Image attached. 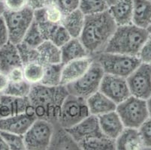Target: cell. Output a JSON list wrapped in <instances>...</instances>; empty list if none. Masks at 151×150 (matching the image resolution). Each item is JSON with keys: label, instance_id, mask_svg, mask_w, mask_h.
<instances>
[{"label": "cell", "instance_id": "ffe728a7", "mask_svg": "<svg viewBox=\"0 0 151 150\" xmlns=\"http://www.w3.org/2000/svg\"><path fill=\"white\" fill-rule=\"evenodd\" d=\"M132 23L145 29L149 27L151 23V0H132Z\"/></svg>", "mask_w": 151, "mask_h": 150}, {"label": "cell", "instance_id": "83f0119b", "mask_svg": "<svg viewBox=\"0 0 151 150\" xmlns=\"http://www.w3.org/2000/svg\"><path fill=\"white\" fill-rule=\"evenodd\" d=\"M63 64H45V75L42 79V83L46 86H60L61 81V71Z\"/></svg>", "mask_w": 151, "mask_h": 150}, {"label": "cell", "instance_id": "484cf974", "mask_svg": "<svg viewBox=\"0 0 151 150\" xmlns=\"http://www.w3.org/2000/svg\"><path fill=\"white\" fill-rule=\"evenodd\" d=\"M24 79L33 85L40 83L45 75V65L37 61L29 62L23 65Z\"/></svg>", "mask_w": 151, "mask_h": 150}, {"label": "cell", "instance_id": "74e56055", "mask_svg": "<svg viewBox=\"0 0 151 150\" xmlns=\"http://www.w3.org/2000/svg\"><path fill=\"white\" fill-rule=\"evenodd\" d=\"M6 10L20 11L28 6V0H3Z\"/></svg>", "mask_w": 151, "mask_h": 150}, {"label": "cell", "instance_id": "8d00e7d4", "mask_svg": "<svg viewBox=\"0 0 151 150\" xmlns=\"http://www.w3.org/2000/svg\"><path fill=\"white\" fill-rule=\"evenodd\" d=\"M137 56L141 63L151 65V35L141 47Z\"/></svg>", "mask_w": 151, "mask_h": 150}, {"label": "cell", "instance_id": "9c48e42d", "mask_svg": "<svg viewBox=\"0 0 151 150\" xmlns=\"http://www.w3.org/2000/svg\"><path fill=\"white\" fill-rule=\"evenodd\" d=\"M54 124L45 119H37L23 134L26 149H49Z\"/></svg>", "mask_w": 151, "mask_h": 150}, {"label": "cell", "instance_id": "8992f818", "mask_svg": "<svg viewBox=\"0 0 151 150\" xmlns=\"http://www.w3.org/2000/svg\"><path fill=\"white\" fill-rule=\"evenodd\" d=\"M116 111L125 128L138 129L149 118L146 100L132 95L116 104Z\"/></svg>", "mask_w": 151, "mask_h": 150}, {"label": "cell", "instance_id": "d6a6232c", "mask_svg": "<svg viewBox=\"0 0 151 150\" xmlns=\"http://www.w3.org/2000/svg\"><path fill=\"white\" fill-rule=\"evenodd\" d=\"M71 38V36L65 29V27L62 24H58L52 32L48 40L60 48L65 44H66Z\"/></svg>", "mask_w": 151, "mask_h": 150}, {"label": "cell", "instance_id": "f1b7e54d", "mask_svg": "<svg viewBox=\"0 0 151 150\" xmlns=\"http://www.w3.org/2000/svg\"><path fill=\"white\" fill-rule=\"evenodd\" d=\"M45 40L38 24L34 20L21 42L31 49H36Z\"/></svg>", "mask_w": 151, "mask_h": 150}, {"label": "cell", "instance_id": "8fae6325", "mask_svg": "<svg viewBox=\"0 0 151 150\" xmlns=\"http://www.w3.org/2000/svg\"><path fill=\"white\" fill-rule=\"evenodd\" d=\"M99 91L116 104H120L131 95L126 78L109 74H104Z\"/></svg>", "mask_w": 151, "mask_h": 150}, {"label": "cell", "instance_id": "7402d4cb", "mask_svg": "<svg viewBox=\"0 0 151 150\" xmlns=\"http://www.w3.org/2000/svg\"><path fill=\"white\" fill-rule=\"evenodd\" d=\"M117 27L131 24L132 21V0H120L108 8Z\"/></svg>", "mask_w": 151, "mask_h": 150}, {"label": "cell", "instance_id": "4dcf8cb0", "mask_svg": "<svg viewBox=\"0 0 151 150\" xmlns=\"http://www.w3.org/2000/svg\"><path fill=\"white\" fill-rule=\"evenodd\" d=\"M31 88L32 84H30L26 80L17 83L9 82V86L2 94L19 98L28 97L31 91Z\"/></svg>", "mask_w": 151, "mask_h": 150}, {"label": "cell", "instance_id": "ee69618b", "mask_svg": "<svg viewBox=\"0 0 151 150\" xmlns=\"http://www.w3.org/2000/svg\"><path fill=\"white\" fill-rule=\"evenodd\" d=\"M147 101V106L148 113H149V117H151V96L146 100Z\"/></svg>", "mask_w": 151, "mask_h": 150}, {"label": "cell", "instance_id": "ab89813d", "mask_svg": "<svg viewBox=\"0 0 151 150\" xmlns=\"http://www.w3.org/2000/svg\"><path fill=\"white\" fill-rule=\"evenodd\" d=\"M9 41V32L5 24L3 16L0 17V47L6 44Z\"/></svg>", "mask_w": 151, "mask_h": 150}, {"label": "cell", "instance_id": "52a82bcc", "mask_svg": "<svg viewBox=\"0 0 151 150\" xmlns=\"http://www.w3.org/2000/svg\"><path fill=\"white\" fill-rule=\"evenodd\" d=\"M2 16L9 32V41L18 44L34 21V10L29 6L20 11L5 10Z\"/></svg>", "mask_w": 151, "mask_h": 150}, {"label": "cell", "instance_id": "cb8c5ba5", "mask_svg": "<svg viewBox=\"0 0 151 150\" xmlns=\"http://www.w3.org/2000/svg\"><path fill=\"white\" fill-rule=\"evenodd\" d=\"M35 50L39 62L44 65L62 63L60 48L49 40H45Z\"/></svg>", "mask_w": 151, "mask_h": 150}, {"label": "cell", "instance_id": "5bb4252c", "mask_svg": "<svg viewBox=\"0 0 151 150\" xmlns=\"http://www.w3.org/2000/svg\"><path fill=\"white\" fill-rule=\"evenodd\" d=\"M36 119L26 113L0 118V131L23 135Z\"/></svg>", "mask_w": 151, "mask_h": 150}, {"label": "cell", "instance_id": "e575fe53", "mask_svg": "<svg viewBox=\"0 0 151 150\" xmlns=\"http://www.w3.org/2000/svg\"><path fill=\"white\" fill-rule=\"evenodd\" d=\"M138 129L144 149H151V117L147 118Z\"/></svg>", "mask_w": 151, "mask_h": 150}, {"label": "cell", "instance_id": "ba28073f", "mask_svg": "<svg viewBox=\"0 0 151 150\" xmlns=\"http://www.w3.org/2000/svg\"><path fill=\"white\" fill-rule=\"evenodd\" d=\"M90 115L86 99L68 94L60 108L58 124L64 128H69Z\"/></svg>", "mask_w": 151, "mask_h": 150}, {"label": "cell", "instance_id": "bcb514c9", "mask_svg": "<svg viewBox=\"0 0 151 150\" xmlns=\"http://www.w3.org/2000/svg\"><path fill=\"white\" fill-rule=\"evenodd\" d=\"M107 2V4H108V7H111L112 6V5H114V4L117 3L119 1H120V0H105Z\"/></svg>", "mask_w": 151, "mask_h": 150}, {"label": "cell", "instance_id": "d590c367", "mask_svg": "<svg viewBox=\"0 0 151 150\" xmlns=\"http://www.w3.org/2000/svg\"><path fill=\"white\" fill-rule=\"evenodd\" d=\"M55 3L65 15L78 9L80 0H55Z\"/></svg>", "mask_w": 151, "mask_h": 150}, {"label": "cell", "instance_id": "f546056e", "mask_svg": "<svg viewBox=\"0 0 151 150\" xmlns=\"http://www.w3.org/2000/svg\"><path fill=\"white\" fill-rule=\"evenodd\" d=\"M108 8L105 0H80L79 9L85 16L101 13Z\"/></svg>", "mask_w": 151, "mask_h": 150}, {"label": "cell", "instance_id": "4316f807", "mask_svg": "<svg viewBox=\"0 0 151 150\" xmlns=\"http://www.w3.org/2000/svg\"><path fill=\"white\" fill-rule=\"evenodd\" d=\"M80 149L84 150H113L116 149L115 140L108 137H101L92 138L78 144Z\"/></svg>", "mask_w": 151, "mask_h": 150}, {"label": "cell", "instance_id": "b9f144b4", "mask_svg": "<svg viewBox=\"0 0 151 150\" xmlns=\"http://www.w3.org/2000/svg\"><path fill=\"white\" fill-rule=\"evenodd\" d=\"M9 84V80L7 74L0 71V94L4 93Z\"/></svg>", "mask_w": 151, "mask_h": 150}, {"label": "cell", "instance_id": "1f68e13d", "mask_svg": "<svg viewBox=\"0 0 151 150\" xmlns=\"http://www.w3.org/2000/svg\"><path fill=\"white\" fill-rule=\"evenodd\" d=\"M0 135L3 137L10 150H24L26 149L23 135L14 134L10 132L0 131Z\"/></svg>", "mask_w": 151, "mask_h": 150}, {"label": "cell", "instance_id": "f35d334b", "mask_svg": "<svg viewBox=\"0 0 151 150\" xmlns=\"http://www.w3.org/2000/svg\"><path fill=\"white\" fill-rule=\"evenodd\" d=\"M9 82L11 83H17L22 80H24V74H23V67H17L12 71H9L8 74Z\"/></svg>", "mask_w": 151, "mask_h": 150}, {"label": "cell", "instance_id": "c3c4849f", "mask_svg": "<svg viewBox=\"0 0 151 150\" xmlns=\"http://www.w3.org/2000/svg\"><path fill=\"white\" fill-rule=\"evenodd\" d=\"M0 2H3V0H0Z\"/></svg>", "mask_w": 151, "mask_h": 150}, {"label": "cell", "instance_id": "2e32d148", "mask_svg": "<svg viewBox=\"0 0 151 150\" xmlns=\"http://www.w3.org/2000/svg\"><path fill=\"white\" fill-rule=\"evenodd\" d=\"M17 67H23L17 45L9 41L0 47V71L8 74Z\"/></svg>", "mask_w": 151, "mask_h": 150}, {"label": "cell", "instance_id": "603a6c76", "mask_svg": "<svg viewBox=\"0 0 151 150\" xmlns=\"http://www.w3.org/2000/svg\"><path fill=\"white\" fill-rule=\"evenodd\" d=\"M50 149H80L66 129L58 123L54 124V130L50 142Z\"/></svg>", "mask_w": 151, "mask_h": 150}, {"label": "cell", "instance_id": "7dc6e473", "mask_svg": "<svg viewBox=\"0 0 151 150\" xmlns=\"http://www.w3.org/2000/svg\"><path fill=\"white\" fill-rule=\"evenodd\" d=\"M147 32H149L150 35H151V23H150V26H149V27H148V28L147 29Z\"/></svg>", "mask_w": 151, "mask_h": 150}, {"label": "cell", "instance_id": "e0dca14e", "mask_svg": "<svg viewBox=\"0 0 151 150\" xmlns=\"http://www.w3.org/2000/svg\"><path fill=\"white\" fill-rule=\"evenodd\" d=\"M101 132L105 137L115 140L125 128L116 111L98 116Z\"/></svg>", "mask_w": 151, "mask_h": 150}, {"label": "cell", "instance_id": "836d02e7", "mask_svg": "<svg viewBox=\"0 0 151 150\" xmlns=\"http://www.w3.org/2000/svg\"><path fill=\"white\" fill-rule=\"evenodd\" d=\"M45 14L47 20L53 24H61L64 16L56 3H53L45 7Z\"/></svg>", "mask_w": 151, "mask_h": 150}, {"label": "cell", "instance_id": "30bf717a", "mask_svg": "<svg viewBox=\"0 0 151 150\" xmlns=\"http://www.w3.org/2000/svg\"><path fill=\"white\" fill-rule=\"evenodd\" d=\"M131 95L147 100L151 96V65L141 63L126 78Z\"/></svg>", "mask_w": 151, "mask_h": 150}, {"label": "cell", "instance_id": "f6af8a7d", "mask_svg": "<svg viewBox=\"0 0 151 150\" xmlns=\"http://www.w3.org/2000/svg\"><path fill=\"white\" fill-rule=\"evenodd\" d=\"M5 10H6V8H5L3 2H0V17L3 15Z\"/></svg>", "mask_w": 151, "mask_h": 150}, {"label": "cell", "instance_id": "277c9868", "mask_svg": "<svg viewBox=\"0 0 151 150\" xmlns=\"http://www.w3.org/2000/svg\"><path fill=\"white\" fill-rule=\"evenodd\" d=\"M105 74L126 78L141 64L137 56L101 52L93 56Z\"/></svg>", "mask_w": 151, "mask_h": 150}, {"label": "cell", "instance_id": "60d3db41", "mask_svg": "<svg viewBox=\"0 0 151 150\" xmlns=\"http://www.w3.org/2000/svg\"><path fill=\"white\" fill-rule=\"evenodd\" d=\"M53 3H55V0H28V6L33 10L45 8Z\"/></svg>", "mask_w": 151, "mask_h": 150}, {"label": "cell", "instance_id": "3957f363", "mask_svg": "<svg viewBox=\"0 0 151 150\" xmlns=\"http://www.w3.org/2000/svg\"><path fill=\"white\" fill-rule=\"evenodd\" d=\"M149 36L147 30L132 23L117 27L103 52L137 56Z\"/></svg>", "mask_w": 151, "mask_h": 150}, {"label": "cell", "instance_id": "44dd1931", "mask_svg": "<svg viewBox=\"0 0 151 150\" xmlns=\"http://www.w3.org/2000/svg\"><path fill=\"white\" fill-rule=\"evenodd\" d=\"M117 150H134L144 149L138 129L125 128L119 137L115 140Z\"/></svg>", "mask_w": 151, "mask_h": 150}, {"label": "cell", "instance_id": "ac0fdd59", "mask_svg": "<svg viewBox=\"0 0 151 150\" xmlns=\"http://www.w3.org/2000/svg\"><path fill=\"white\" fill-rule=\"evenodd\" d=\"M90 113L99 116L116 111V104L99 90L86 98Z\"/></svg>", "mask_w": 151, "mask_h": 150}, {"label": "cell", "instance_id": "5b68a950", "mask_svg": "<svg viewBox=\"0 0 151 150\" xmlns=\"http://www.w3.org/2000/svg\"><path fill=\"white\" fill-rule=\"evenodd\" d=\"M104 71L98 62L93 60V63L83 75L75 81L65 85L68 94L77 97L88 98L99 90Z\"/></svg>", "mask_w": 151, "mask_h": 150}, {"label": "cell", "instance_id": "6da1fadb", "mask_svg": "<svg viewBox=\"0 0 151 150\" xmlns=\"http://www.w3.org/2000/svg\"><path fill=\"white\" fill-rule=\"evenodd\" d=\"M65 86H50L42 83L32 85L28 98L33 107L36 119L58 123L60 108L68 95Z\"/></svg>", "mask_w": 151, "mask_h": 150}, {"label": "cell", "instance_id": "4fadbf2b", "mask_svg": "<svg viewBox=\"0 0 151 150\" xmlns=\"http://www.w3.org/2000/svg\"><path fill=\"white\" fill-rule=\"evenodd\" d=\"M93 62V56H88L63 64L60 85L65 86L80 78L89 69Z\"/></svg>", "mask_w": 151, "mask_h": 150}, {"label": "cell", "instance_id": "d4e9b609", "mask_svg": "<svg viewBox=\"0 0 151 150\" xmlns=\"http://www.w3.org/2000/svg\"><path fill=\"white\" fill-rule=\"evenodd\" d=\"M85 15L78 8L63 16L61 24L65 27L71 38H79L83 29Z\"/></svg>", "mask_w": 151, "mask_h": 150}, {"label": "cell", "instance_id": "7c38bea8", "mask_svg": "<svg viewBox=\"0 0 151 150\" xmlns=\"http://www.w3.org/2000/svg\"><path fill=\"white\" fill-rule=\"evenodd\" d=\"M66 131L78 144L90 139L105 136L100 128L98 116L91 114Z\"/></svg>", "mask_w": 151, "mask_h": 150}, {"label": "cell", "instance_id": "7bdbcfd3", "mask_svg": "<svg viewBox=\"0 0 151 150\" xmlns=\"http://www.w3.org/2000/svg\"><path fill=\"white\" fill-rule=\"evenodd\" d=\"M0 150H10L5 140L1 135H0Z\"/></svg>", "mask_w": 151, "mask_h": 150}, {"label": "cell", "instance_id": "9a60e30c", "mask_svg": "<svg viewBox=\"0 0 151 150\" xmlns=\"http://www.w3.org/2000/svg\"><path fill=\"white\" fill-rule=\"evenodd\" d=\"M29 106L28 97L19 98L0 94V118L26 113Z\"/></svg>", "mask_w": 151, "mask_h": 150}, {"label": "cell", "instance_id": "d6986e66", "mask_svg": "<svg viewBox=\"0 0 151 150\" xmlns=\"http://www.w3.org/2000/svg\"><path fill=\"white\" fill-rule=\"evenodd\" d=\"M60 53L62 64L91 56L80 39L75 38H71L66 44L60 47Z\"/></svg>", "mask_w": 151, "mask_h": 150}, {"label": "cell", "instance_id": "7a4b0ae2", "mask_svg": "<svg viewBox=\"0 0 151 150\" xmlns=\"http://www.w3.org/2000/svg\"><path fill=\"white\" fill-rule=\"evenodd\" d=\"M116 27L108 10L96 14L86 15L79 39L93 56L104 51Z\"/></svg>", "mask_w": 151, "mask_h": 150}]
</instances>
